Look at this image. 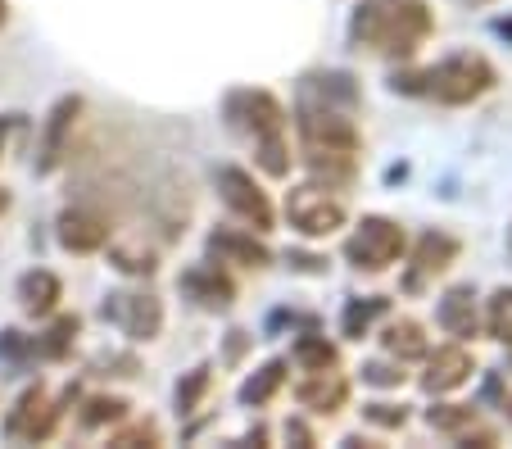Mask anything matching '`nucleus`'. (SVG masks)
I'll return each mask as SVG.
<instances>
[{
    "mask_svg": "<svg viewBox=\"0 0 512 449\" xmlns=\"http://www.w3.org/2000/svg\"><path fill=\"white\" fill-rule=\"evenodd\" d=\"M349 78H313L304 87V105H300V150L309 159V168L327 182H345L354 177L358 164V127H354V100H340L345 96Z\"/></svg>",
    "mask_w": 512,
    "mask_h": 449,
    "instance_id": "f257e3e1",
    "label": "nucleus"
},
{
    "mask_svg": "<svg viewBox=\"0 0 512 449\" xmlns=\"http://www.w3.org/2000/svg\"><path fill=\"white\" fill-rule=\"evenodd\" d=\"M435 19L426 10V0H363L349 19V37L372 55L408 59L426 46Z\"/></svg>",
    "mask_w": 512,
    "mask_h": 449,
    "instance_id": "f03ea898",
    "label": "nucleus"
},
{
    "mask_svg": "<svg viewBox=\"0 0 512 449\" xmlns=\"http://www.w3.org/2000/svg\"><path fill=\"white\" fill-rule=\"evenodd\" d=\"M494 87V64L485 55H449L431 69H417L395 78V91H408V96H426L440 100V105H472L485 91Z\"/></svg>",
    "mask_w": 512,
    "mask_h": 449,
    "instance_id": "7ed1b4c3",
    "label": "nucleus"
},
{
    "mask_svg": "<svg viewBox=\"0 0 512 449\" xmlns=\"http://www.w3.org/2000/svg\"><path fill=\"white\" fill-rule=\"evenodd\" d=\"M227 118H232L236 132L254 141L259 150V164L272 177L290 173V146H286V109L268 96V91H232L227 96Z\"/></svg>",
    "mask_w": 512,
    "mask_h": 449,
    "instance_id": "20e7f679",
    "label": "nucleus"
},
{
    "mask_svg": "<svg viewBox=\"0 0 512 449\" xmlns=\"http://www.w3.org/2000/svg\"><path fill=\"white\" fill-rule=\"evenodd\" d=\"M399 254H404V232L390 218H363L345 241V259L358 273H386Z\"/></svg>",
    "mask_w": 512,
    "mask_h": 449,
    "instance_id": "39448f33",
    "label": "nucleus"
},
{
    "mask_svg": "<svg viewBox=\"0 0 512 449\" xmlns=\"http://www.w3.org/2000/svg\"><path fill=\"white\" fill-rule=\"evenodd\" d=\"M286 214L304 236H331L345 223V200L331 196L327 186H295L286 196Z\"/></svg>",
    "mask_w": 512,
    "mask_h": 449,
    "instance_id": "423d86ee",
    "label": "nucleus"
},
{
    "mask_svg": "<svg viewBox=\"0 0 512 449\" xmlns=\"http://www.w3.org/2000/svg\"><path fill=\"white\" fill-rule=\"evenodd\" d=\"M55 422H59L55 400H50L41 386H32V391L19 395V404H14L10 418H5V436L19 440V445H37V440H46L50 431H55Z\"/></svg>",
    "mask_w": 512,
    "mask_h": 449,
    "instance_id": "0eeeda50",
    "label": "nucleus"
},
{
    "mask_svg": "<svg viewBox=\"0 0 512 449\" xmlns=\"http://www.w3.org/2000/svg\"><path fill=\"white\" fill-rule=\"evenodd\" d=\"M105 318L114 327H123L132 341H150V336H159V327H164V309H159V300L155 295H141V291L109 295Z\"/></svg>",
    "mask_w": 512,
    "mask_h": 449,
    "instance_id": "6e6552de",
    "label": "nucleus"
},
{
    "mask_svg": "<svg viewBox=\"0 0 512 449\" xmlns=\"http://www.w3.org/2000/svg\"><path fill=\"white\" fill-rule=\"evenodd\" d=\"M218 191H223L227 209H232L236 218H245L254 232H268L272 227V205H268V196L259 191V182H254L250 173H241V168H223V173H218Z\"/></svg>",
    "mask_w": 512,
    "mask_h": 449,
    "instance_id": "1a4fd4ad",
    "label": "nucleus"
},
{
    "mask_svg": "<svg viewBox=\"0 0 512 449\" xmlns=\"http://www.w3.org/2000/svg\"><path fill=\"white\" fill-rule=\"evenodd\" d=\"M59 241L78 254L100 250V245L109 241V218L96 214V209H87V205L64 209V214H59Z\"/></svg>",
    "mask_w": 512,
    "mask_h": 449,
    "instance_id": "9d476101",
    "label": "nucleus"
},
{
    "mask_svg": "<svg viewBox=\"0 0 512 449\" xmlns=\"http://www.w3.org/2000/svg\"><path fill=\"white\" fill-rule=\"evenodd\" d=\"M472 377V354L463 345H445L426 359V372H422V386L431 395H445V391H458L463 381Z\"/></svg>",
    "mask_w": 512,
    "mask_h": 449,
    "instance_id": "9b49d317",
    "label": "nucleus"
},
{
    "mask_svg": "<svg viewBox=\"0 0 512 449\" xmlns=\"http://www.w3.org/2000/svg\"><path fill=\"white\" fill-rule=\"evenodd\" d=\"M295 395H300V404L313 413H336V409H345V400H349V381L340 377L336 368H313L309 381H300Z\"/></svg>",
    "mask_w": 512,
    "mask_h": 449,
    "instance_id": "f8f14e48",
    "label": "nucleus"
},
{
    "mask_svg": "<svg viewBox=\"0 0 512 449\" xmlns=\"http://www.w3.org/2000/svg\"><path fill=\"white\" fill-rule=\"evenodd\" d=\"M458 259V241L445 232H426L422 241H417V254H413V277H408V286H422L426 277L445 273L449 264Z\"/></svg>",
    "mask_w": 512,
    "mask_h": 449,
    "instance_id": "ddd939ff",
    "label": "nucleus"
},
{
    "mask_svg": "<svg viewBox=\"0 0 512 449\" xmlns=\"http://www.w3.org/2000/svg\"><path fill=\"white\" fill-rule=\"evenodd\" d=\"M182 291L191 295L195 304H204V309H227V304H232V282L218 273V264L191 268V273L182 277Z\"/></svg>",
    "mask_w": 512,
    "mask_h": 449,
    "instance_id": "4468645a",
    "label": "nucleus"
},
{
    "mask_svg": "<svg viewBox=\"0 0 512 449\" xmlns=\"http://www.w3.org/2000/svg\"><path fill=\"white\" fill-rule=\"evenodd\" d=\"M209 250H213L218 264H241V268H263L268 264V250H263L254 236H245V232H213Z\"/></svg>",
    "mask_w": 512,
    "mask_h": 449,
    "instance_id": "2eb2a0df",
    "label": "nucleus"
},
{
    "mask_svg": "<svg viewBox=\"0 0 512 449\" xmlns=\"http://www.w3.org/2000/svg\"><path fill=\"white\" fill-rule=\"evenodd\" d=\"M476 295L472 286H454V291L440 300V327H445L449 336H458V341H467V336H476Z\"/></svg>",
    "mask_w": 512,
    "mask_h": 449,
    "instance_id": "dca6fc26",
    "label": "nucleus"
},
{
    "mask_svg": "<svg viewBox=\"0 0 512 449\" xmlns=\"http://www.w3.org/2000/svg\"><path fill=\"white\" fill-rule=\"evenodd\" d=\"M19 300H23V309L28 313H50L55 309V300H59V282L50 273H28L19 282Z\"/></svg>",
    "mask_w": 512,
    "mask_h": 449,
    "instance_id": "f3484780",
    "label": "nucleus"
},
{
    "mask_svg": "<svg viewBox=\"0 0 512 449\" xmlns=\"http://www.w3.org/2000/svg\"><path fill=\"white\" fill-rule=\"evenodd\" d=\"M381 341H386V350L395 354V359H422V354H426V336H422V327H417L413 318H404V323H390Z\"/></svg>",
    "mask_w": 512,
    "mask_h": 449,
    "instance_id": "a211bd4d",
    "label": "nucleus"
},
{
    "mask_svg": "<svg viewBox=\"0 0 512 449\" xmlns=\"http://www.w3.org/2000/svg\"><path fill=\"white\" fill-rule=\"evenodd\" d=\"M281 381H286V363H268V368H259V377H250L241 386V400L245 404H268L272 395H277Z\"/></svg>",
    "mask_w": 512,
    "mask_h": 449,
    "instance_id": "6ab92c4d",
    "label": "nucleus"
},
{
    "mask_svg": "<svg viewBox=\"0 0 512 449\" xmlns=\"http://www.w3.org/2000/svg\"><path fill=\"white\" fill-rule=\"evenodd\" d=\"M431 427L463 436V431L476 427V409H463V404H440V409H431Z\"/></svg>",
    "mask_w": 512,
    "mask_h": 449,
    "instance_id": "aec40b11",
    "label": "nucleus"
},
{
    "mask_svg": "<svg viewBox=\"0 0 512 449\" xmlns=\"http://www.w3.org/2000/svg\"><path fill=\"white\" fill-rule=\"evenodd\" d=\"M485 323H490V336L503 345H512V291H499L490 300V313H485Z\"/></svg>",
    "mask_w": 512,
    "mask_h": 449,
    "instance_id": "412c9836",
    "label": "nucleus"
},
{
    "mask_svg": "<svg viewBox=\"0 0 512 449\" xmlns=\"http://www.w3.org/2000/svg\"><path fill=\"white\" fill-rule=\"evenodd\" d=\"M377 313H386V300H377V295H372V300H354L345 309V336H363Z\"/></svg>",
    "mask_w": 512,
    "mask_h": 449,
    "instance_id": "4be33fe9",
    "label": "nucleus"
},
{
    "mask_svg": "<svg viewBox=\"0 0 512 449\" xmlns=\"http://www.w3.org/2000/svg\"><path fill=\"white\" fill-rule=\"evenodd\" d=\"M295 359L304 363V368H336V350L327 345V336H304L300 345H295Z\"/></svg>",
    "mask_w": 512,
    "mask_h": 449,
    "instance_id": "5701e85b",
    "label": "nucleus"
},
{
    "mask_svg": "<svg viewBox=\"0 0 512 449\" xmlns=\"http://www.w3.org/2000/svg\"><path fill=\"white\" fill-rule=\"evenodd\" d=\"M73 332H78V318H59V323L50 327V336L41 341V354H50V359H55V354H64L68 341H73Z\"/></svg>",
    "mask_w": 512,
    "mask_h": 449,
    "instance_id": "b1692460",
    "label": "nucleus"
},
{
    "mask_svg": "<svg viewBox=\"0 0 512 449\" xmlns=\"http://www.w3.org/2000/svg\"><path fill=\"white\" fill-rule=\"evenodd\" d=\"M127 413L123 400H91L87 404V427H100V422H118Z\"/></svg>",
    "mask_w": 512,
    "mask_h": 449,
    "instance_id": "393cba45",
    "label": "nucleus"
},
{
    "mask_svg": "<svg viewBox=\"0 0 512 449\" xmlns=\"http://www.w3.org/2000/svg\"><path fill=\"white\" fill-rule=\"evenodd\" d=\"M141 440H145V445H155V431H150V427H136V431H123V436H118V440H114V445H141Z\"/></svg>",
    "mask_w": 512,
    "mask_h": 449,
    "instance_id": "a878e982",
    "label": "nucleus"
},
{
    "mask_svg": "<svg viewBox=\"0 0 512 449\" xmlns=\"http://www.w3.org/2000/svg\"><path fill=\"white\" fill-rule=\"evenodd\" d=\"M14 118H0V155H5V146H10V132H14Z\"/></svg>",
    "mask_w": 512,
    "mask_h": 449,
    "instance_id": "bb28decb",
    "label": "nucleus"
},
{
    "mask_svg": "<svg viewBox=\"0 0 512 449\" xmlns=\"http://www.w3.org/2000/svg\"><path fill=\"white\" fill-rule=\"evenodd\" d=\"M368 377H372V381H399V372H390V368H368Z\"/></svg>",
    "mask_w": 512,
    "mask_h": 449,
    "instance_id": "cd10ccee",
    "label": "nucleus"
},
{
    "mask_svg": "<svg viewBox=\"0 0 512 449\" xmlns=\"http://www.w3.org/2000/svg\"><path fill=\"white\" fill-rule=\"evenodd\" d=\"M5 205H10V196H5V191H0V214H5Z\"/></svg>",
    "mask_w": 512,
    "mask_h": 449,
    "instance_id": "c85d7f7f",
    "label": "nucleus"
},
{
    "mask_svg": "<svg viewBox=\"0 0 512 449\" xmlns=\"http://www.w3.org/2000/svg\"><path fill=\"white\" fill-rule=\"evenodd\" d=\"M0 23H5V0H0Z\"/></svg>",
    "mask_w": 512,
    "mask_h": 449,
    "instance_id": "c756f323",
    "label": "nucleus"
},
{
    "mask_svg": "<svg viewBox=\"0 0 512 449\" xmlns=\"http://www.w3.org/2000/svg\"><path fill=\"white\" fill-rule=\"evenodd\" d=\"M508 422H512V400H508Z\"/></svg>",
    "mask_w": 512,
    "mask_h": 449,
    "instance_id": "7c9ffc66",
    "label": "nucleus"
}]
</instances>
